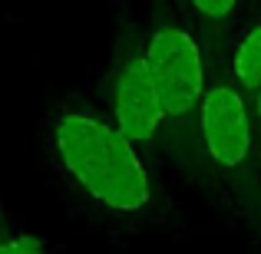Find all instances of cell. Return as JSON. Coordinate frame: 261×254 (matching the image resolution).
<instances>
[{
  "instance_id": "cell-6",
  "label": "cell",
  "mask_w": 261,
  "mask_h": 254,
  "mask_svg": "<svg viewBox=\"0 0 261 254\" xmlns=\"http://www.w3.org/2000/svg\"><path fill=\"white\" fill-rule=\"evenodd\" d=\"M0 254H43V244L33 235H4L0 238Z\"/></svg>"
},
{
  "instance_id": "cell-8",
  "label": "cell",
  "mask_w": 261,
  "mask_h": 254,
  "mask_svg": "<svg viewBox=\"0 0 261 254\" xmlns=\"http://www.w3.org/2000/svg\"><path fill=\"white\" fill-rule=\"evenodd\" d=\"M255 112H258V119H261V86L255 89Z\"/></svg>"
},
{
  "instance_id": "cell-3",
  "label": "cell",
  "mask_w": 261,
  "mask_h": 254,
  "mask_svg": "<svg viewBox=\"0 0 261 254\" xmlns=\"http://www.w3.org/2000/svg\"><path fill=\"white\" fill-rule=\"evenodd\" d=\"M198 122H202V142L205 152L215 165L238 168L251 152V122L245 99L235 86H212L205 89L202 106H198Z\"/></svg>"
},
{
  "instance_id": "cell-5",
  "label": "cell",
  "mask_w": 261,
  "mask_h": 254,
  "mask_svg": "<svg viewBox=\"0 0 261 254\" xmlns=\"http://www.w3.org/2000/svg\"><path fill=\"white\" fill-rule=\"evenodd\" d=\"M231 73H235V83L242 89H255L261 86V23L251 26L242 37L235 50V60H231Z\"/></svg>"
},
{
  "instance_id": "cell-4",
  "label": "cell",
  "mask_w": 261,
  "mask_h": 254,
  "mask_svg": "<svg viewBox=\"0 0 261 254\" xmlns=\"http://www.w3.org/2000/svg\"><path fill=\"white\" fill-rule=\"evenodd\" d=\"M113 112H116V129L129 142H149L159 132L166 109H162V99L155 93L152 79H149L142 57H129L116 73Z\"/></svg>"
},
{
  "instance_id": "cell-7",
  "label": "cell",
  "mask_w": 261,
  "mask_h": 254,
  "mask_svg": "<svg viewBox=\"0 0 261 254\" xmlns=\"http://www.w3.org/2000/svg\"><path fill=\"white\" fill-rule=\"evenodd\" d=\"M189 4L195 7V13L205 17V20H225L238 7V0H189Z\"/></svg>"
},
{
  "instance_id": "cell-1",
  "label": "cell",
  "mask_w": 261,
  "mask_h": 254,
  "mask_svg": "<svg viewBox=\"0 0 261 254\" xmlns=\"http://www.w3.org/2000/svg\"><path fill=\"white\" fill-rule=\"evenodd\" d=\"M53 146L70 178L99 205L122 215L149 205V175L136 142L86 112H63L53 122Z\"/></svg>"
},
{
  "instance_id": "cell-2",
  "label": "cell",
  "mask_w": 261,
  "mask_h": 254,
  "mask_svg": "<svg viewBox=\"0 0 261 254\" xmlns=\"http://www.w3.org/2000/svg\"><path fill=\"white\" fill-rule=\"evenodd\" d=\"M142 63L149 70L155 93L162 99L166 116H185L195 106H202L205 96V66L202 50L182 26H159L146 40Z\"/></svg>"
}]
</instances>
